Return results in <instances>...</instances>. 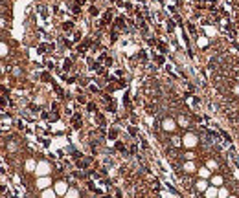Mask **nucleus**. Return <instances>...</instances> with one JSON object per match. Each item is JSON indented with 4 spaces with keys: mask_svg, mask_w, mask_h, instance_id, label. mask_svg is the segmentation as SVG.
I'll list each match as a JSON object with an SVG mask.
<instances>
[{
    "mask_svg": "<svg viewBox=\"0 0 239 198\" xmlns=\"http://www.w3.org/2000/svg\"><path fill=\"white\" fill-rule=\"evenodd\" d=\"M182 143H184V147L193 149V147L197 145V136H195V134H186V136L182 138Z\"/></svg>",
    "mask_w": 239,
    "mask_h": 198,
    "instance_id": "f257e3e1",
    "label": "nucleus"
},
{
    "mask_svg": "<svg viewBox=\"0 0 239 198\" xmlns=\"http://www.w3.org/2000/svg\"><path fill=\"white\" fill-rule=\"evenodd\" d=\"M204 196L206 198H217V187H215V185H208V189L204 191Z\"/></svg>",
    "mask_w": 239,
    "mask_h": 198,
    "instance_id": "f03ea898",
    "label": "nucleus"
},
{
    "mask_svg": "<svg viewBox=\"0 0 239 198\" xmlns=\"http://www.w3.org/2000/svg\"><path fill=\"white\" fill-rule=\"evenodd\" d=\"M210 182H212V185H215V187H221V185L224 183V180H223L221 174H212V176H210Z\"/></svg>",
    "mask_w": 239,
    "mask_h": 198,
    "instance_id": "7ed1b4c3",
    "label": "nucleus"
},
{
    "mask_svg": "<svg viewBox=\"0 0 239 198\" xmlns=\"http://www.w3.org/2000/svg\"><path fill=\"white\" fill-rule=\"evenodd\" d=\"M55 193H57V195H66V193H68V187H66V183H64V182L55 183Z\"/></svg>",
    "mask_w": 239,
    "mask_h": 198,
    "instance_id": "20e7f679",
    "label": "nucleus"
},
{
    "mask_svg": "<svg viewBox=\"0 0 239 198\" xmlns=\"http://www.w3.org/2000/svg\"><path fill=\"white\" fill-rule=\"evenodd\" d=\"M228 196H230V191H228V187H224V185L217 187V198H228Z\"/></svg>",
    "mask_w": 239,
    "mask_h": 198,
    "instance_id": "39448f33",
    "label": "nucleus"
},
{
    "mask_svg": "<svg viewBox=\"0 0 239 198\" xmlns=\"http://www.w3.org/2000/svg\"><path fill=\"white\" fill-rule=\"evenodd\" d=\"M37 173L42 174V176H44V174H48V173H50V165H48V163H44V161L39 163V165H37Z\"/></svg>",
    "mask_w": 239,
    "mask_h": 198,
    "instance_id": "423d86ee",
    "label": "nucleus"
},
{
    "mask_svg": "<svg viewBox=\"0 0 239 198\" xmlns=\"http://www.w3.org/2000/svg\"><path fill=\"white\" fill-rule=\"evenodd\" d=\"M199 176L202 180H208L210 176H212V171H210L208 167H202V169H199Z\"/></svg>",
    "mask_w": 239,
    "mask_h": 198,
    "instance_id": "0eeeda50",
    "label": "nucleus"
},
{
    "mask_svg": "<svg viewBox=\"0 0 239 198\" xmlns=\"http://www.w3.org/2000/svg\"><path fill=\"white\" fill-rule=\"evenodd\" d=\"M195 185H197V191H200V193H204V191H206V189H208V185H210V183H208V182H206V180H202V178H200L199 182H197V183H195Z\"/></svg>",
    "mask_w": 239,
    "mask_h": 198,
    "instance_id": "6e6552de",
    "label": "nucleus"
},
{
    "mask_svg": "<svg viewBox=\"0 0 239 198\" xmlns=\"http://www.w3.org/2000/svg\"><path fill=\"white\" fill-rule=\"evenodd\" d=\"M177 127H175V121L173 119H166L164 121V130H175Z\"/></svg>",
    "mask_w": 239,
    "mask_h": 198,
    "instance_id": "1a4fd4ad",
    "label": "nucleus"
},
{
    "mask_svg": "<svg viewBox=\"0 0 239 198\" xmlns=\"http://www.w3.org/2000/svg\"><path fill=\"white\" fill-rule=\"evenodd\" d=\"M52 182H50V178H40L39 182H37V185H39V189H48V185H50Z\"/></svg>",
    "mask_w": 239,
    "mask_h": 198,
    "instance_id": "9d476101",
    "label": "nucleus"
},
{
    "mask_svg": "<svg viewBox=\"0 0 239 198\" xmlns=\"http://www.w3.org/2000/svg\"><path fill=\"white\" fill-rule=\"evenodd\" d=\"M55 191H52V189H44V193H42V198H55Z\"/></svg>",
    "mask_w": 239,
    "mask_h": 198,
    "instance_id": "9b49d317",
    "label": "nucleus"
},
{
    "mask_svg": "<svg viewBox=\"0 0 239 198\" xmlns=\"http://www.w3.org/2000/svg\"><path fill=\"white\" fill-rule=\"evenodd\" d=\"M184 171H186V173H193V171H195V165H193V161H188V163L184 165Z\"/></svg>",
    "mask_w": 239,
    "mask_h": 198,
    "instance_id": "f8f14e48",
    "label": "nucleus"
},
{
    "mask_svg": "<svg viewBox=\"0 0 239 198\" xmlns=\"http://www.w3.org/2000/svg\"><path fill=\"white\" fill-rule=\"evenodd\" d=\"M206 167H208L210 171H213V169H217V161H215V160H208V163H206Z\"/></svg>",
    "mask_w": 239,
    "mask_h": 198,
    "instance_id": "ddd939ff",
    "label": "nucleus"
},
{
    "mask_svg": "<svg viewBox=\"0 0 239 198\" xmlns=\"http://www.w3.org/2000/svg\"><path fill=\"white\" fill-rule=\"evenodd\" d=\"M66 195H68V198H77V195H79V193H77L76 189H70V191H68Z\"/></svg>",
    "mask_w": 239,
    "mask_h": 198,
    "instance_id": "4468645a",
    "label": "nucleus"
},
{
    "mask_svg": "<svg viewBox=\"0 0 239 198\" xmlns=\"http://www.w3.org/2000/svg\"><path fill=\"white\" fill-rule=\"evenodd\" d=\"M206 44H208V39H206V37H200V39H199V46H206Z\"/></svg>",
    "mask_w": 239,
    "mask_h": 198,
    "instance_id": "2eb2a0df",
    "label": "nucleus"
},
{
    "mask_svg": "<svg viewBox=\"0 0 239 198\" xmlns=\"http://www.w3.org/2000/svg\"><path fill=\"white\" fill-rule=\"evenodd\" d=\"M180 143H182V139L175 136V138H173V145H180Z\"/></svg>",
    "mask_w": 239,
    "mask_h": 198,
    "instance_id": "dca6fc26",
    "label": "nucleus"
},
{
    "mask_svg": "<svg viewBox=\"0 0 239 198\" xmlns=\"http://www.w3.org/2000/svg\"><path fill=\"white\" fill-rule=\"evenodd\" d=\"M179 123H180V125H184V127H186V125H188V119H186V118H180V119H179Z\"/></svg>",
    "mask_w": 239,
    "mask_h": 198,
    "instance_id": "f3484780",
    "label": "nucleus"
},
{
    "mask_svg": "<svg viewBox=\"0 0 239 198\" xmlns=\"http://www.w3.org/2000/svg\"><path fill=\"white\" fill-rule=\"evenodd\" d=\"M186 158H188V160H193V158H195V154H193V152H188V154H186Z\"/></svg>",
    "mask_w": 239,
    "mask_h": 198,
    "instance_id": "a211bd4d",
    "label": "nucleus"
},
{
    "mask_svg": "<svg viewBox=\"0 0 239 198\" xmlns=\"http://www.w3.org/2000/svg\"><path fill=\"white\" fill-rule=\"evenodd\" d=\"M206 31H208V35H213V33H215V29H213V28H208Z\"/></svg>",
    "mask_w": 239,
    "mask_h": 198,
    "instance_id": "6ab92c4d",
    "label": "nucleus"
},
{
    "mask_svg": "<svg viewBox=\"0 0 239 198\" xmlns=\"http://www.w3.org/2000/svg\"><path fill=\"white\" fill-rule=\"evenodd\" d=\"M236 94H239V86H236Z\"/></svg>",
    "mask_w": 239,
    "mask_h": 198,
    "instance_id": "aec40b11",
    "label": "nucleus"
}]
</instances>
